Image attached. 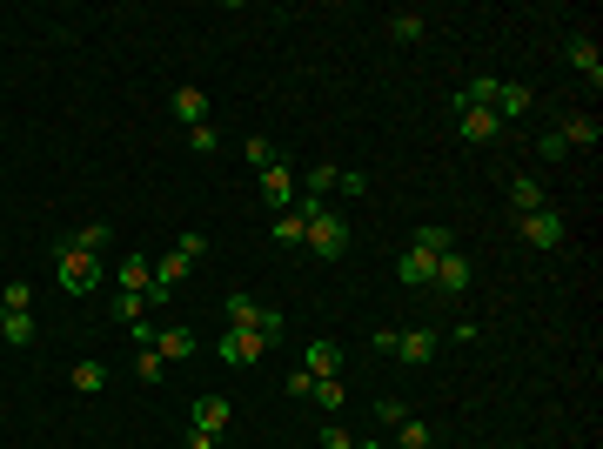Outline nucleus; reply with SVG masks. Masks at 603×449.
I'll list each match as a JSON object with an SVG mask.
<instances>
[{"label": "nucleus", "instance_id": "nucleus-10", "mask_svg": "<svg viewBox=\"0 0 603 449\" xmlns=\"http://www.w3.org/2000/svg\"><path fill=\"white\" fill-rule=\"evenodd\" d=\"M563 54H570V68H577L590 88H603V47L590 41V34H570V41H563Z\"/></svg>", "mask_w": 603, "mask_h": 449}, {"label": "nucleus", "instance_id": "nucleus-9", "mask_svg": "<svg viewBox=\"0 0 603 449\" xmlns=\"http://www.w3.org/2000/svg\"><path fill=\"white\" fill-rule=\"evenodd\" d=\"M295 188H302V175H295L289 161H275V168H262V202L275 208V215H282V208L295 202Z\"/></svg>", "mask_w": 603, "mask_h": 449}, {"label": "nucleus", "instance_id": "nucleus-28", "mask_svg": "<svg viewBox=\"0 0 603 449\" xmlns=\"http://www.w3.org/2000/svg\"><path fill=\"white\" fill-rule=\"evenodd\" d=\"M389 34H396V41H423V14H416V7H396V14H389Z\"/></svg>", "mask_w": 603, "mask_h": 449}, {"label": "nucleus", "instance_id": "nucleus-17", "mask_svg": "<svg viewBox=\"0 0 603 449\" xmlns=\"http://www.w3.org/2000/svg\"><path fill=\"white\" fill-rule=\"evenodd\" d=\"M175 121H181V128H201V121H215L208 94H201V88H175Z\"/></svg>", "mask_w": 603, "mask_h": 449}, {"label": "nucleus", "instance_id": "nucleus-41", "mask_svg": "<svg viewBox=\"0 0 603 449\" xmlns=\"http://www.w3.org/2000/svg\"><path fill=\"white\" fill-rule=\"evenodd\" d=\"M282 389H289V396H302V403H309V389H315V376H309V369H295V376L282 382Z\"/></svg>", "mask_w": 603, "mask_h": 449}, {"label": "nucleus", "instance_id": "nucleus-32", "mask_svg": "<svg viewBox=\"0 0 603 449\" xmlns=\"http://www.w3.org/2000/svg\"><path fill=\"white\" fill-rule=\"evenodd\" d=\"M416 248H429V255H449V248H456V228H416Z\"/></svg>", "mask_w": 603, "mask_h": 449}, {"label": "nucleus", "instance_id": "nucleus-3", "mask_svg": "<svg viewBox=\"0 0 603 449\" xmlns=\"http://www.w3.org/2000/svg\"><path fill=\"white\" fill-rule=\"evenodd\" d=\"M222 315H228V329H255V336H268V342L282 336V315L262 309V302H255V295H242V289L222 302Z\"/></svg>", "mask_w": 603, "mask_h": 449}, {"label": "nucleus", "instance_id": "nucleus-30", "mask_svg": "<svg viewBox=\"0 0 603 449\" xmlns=\"http://www.w3.org/2000/svg\"><path fill=\"white\" fill-rule=\"evenodd\" d=\"M275 248H302V215H295V208L275 215Z\"/></svg>", "mask_w": 603, "mask_h": 449}, {"label": "nucleus", "instance_id": "nucleus-22", "mask_svg": "<svg viewBox=\"0 0 603 449\" xmlns=\"http://www.w3.org/2000/svg\"><path fill=\"white\" fill-rule=\"evenodd\" d=\"M302 369H309V376H342V349H335V342H309V349H302Z\"/></svg>", "mask_w": 603, "mask_h": 449}, {"label": "nucleus", "instance_id": "nucleus-16", "mask_svg": "<svg viewBox=\"0 0 603 449\" xmlns=\"http://www.w3.org/2000/svg\"><path fill=\"white\" fill-rule=\"evenodd\" d=\"M510 208L516 215H536V208H550V188L530 181V175H510Z\"/></svg>", "mask_w": 603, "mask_h": 449}, {"label": "nucleus", "instance_id": "nucleus-31", "mask_svg": "<svg viewBox=\"0 0 603 449\" xmlns=\"http://www.w3.org/2000/svg\"><path fill=\"white\" fill-rule=\"evenodd\" d=\"M248 161H255V175H262V168H275V161H282V148H275L268 135H248Z\"/></svg>", "mask_w": 603, "mask_h": 449}, {"label": "nucleus", "instance_id": "nucleus-12", "mask_svg": "<svg viewBox=\"0 0 603 449\" xmlns=\"http://www.w3.org/2000/svg\"><path fill=\"white\" fill-rule=\"evenodd\" d=\"M396 275H402V289H429V275H436V255L429 248H402V262H396Z\"/></svg>", "mask_w": 603, "mask_h": 449}, {"label": "nucleus", "instance_id": "nucleus-36", "mask_svg": "<svg viewBox=\"0 0 603 449\" xmlns=\"http://www.w3.org/2000/svg\"><path fill=\"white\" fill-rule=\"evenodd\" d=\"M0 309H34V289H27V282H7V289H0Z\"/></svg>", "mask_w": 603, "mask_h": 449}, {"label": "nucleus", "instance_id": "nucleus-11", "mask_svg": "<svg viewBox=\"0 0 603 449\" xmlns=\"http://www.w3.org/2000/svg\"><path fill=\"white\" fill-rule=\"evenodd\" d=\"M436 356V329H396V362L402 369H429Z\"/></svg>", "mask_w": 603, "mask_h": 449}, {"label": "nucleus", "instance_id": "nucleus-27", "mask_svg": "<svg viewBox=\"0 0 603 449\" xmlns=\"http://www.w3.org/2000/svg\"><path fill=\"white\" fill-rule=\"evenodd\" d=\"M114 322H128V329H134V322H148V295L121 289V295H114Z\"/></svg>", "mask_w": 603, "mask_h": 449}, {"label": "nucleus", "instance_id": "nucleus-15", "mask_svg": "<svg viewBox=\"0 0 603 449\" xmlns=\"http://www.w3.org/2000/svg\"><path fill=\"white\" fill-rule=\"evenodd\" d=\"M114 289L155 295V269H148V255H121V269H114Z\"/></svg>", "mask_w": 603, "mask_h": 449}, {"label": "nucleus", "instance_id": "nucleus-39", "mask_svg": "<svg viewBox=\"0 0 603 449\" xmlns=\"http://www.w3.org/2000/svg\"><path fill=\"white\" fill-rule=\"evenodd\" d=\"M134 376H141V382H161V356H155V349H141V356H134Z\"/></svg>", "mask_w": 603, "mask_h": 449}, {"label": "nucleus", "instance_id": "nucleus-34", "mask_svg": "<svg viewBox=\"0 0 603 449\" xmlns=\"http://www.w3.org/2000/svg\"><path fill=\"white\" fill-rule=\"evenodd\" d=\"M215 141H222V135H215V121H201V128H188V148H195V155H215Z\"/></svg>", "mask_w": 603, "mask_h": 449}, {"label": "nucleus", "instance_id": "nucleus-14", "mask_svg": "<svg viewBox=\"0 0 603 449\" xmlns=\"http://www.w3.org/2000/svg\"><path fill=\"white\" fill-rule=\"evenodd\" d=\"M536 108V94L530 88H523V81H503V88H496V121H523V114H530Z\"/></svg>", "mask_w": 603, "mask_h": 449}, {"label": "nucleus", "instance_id": "nucleus-18", "mask_svg": "<svg viewBox=\"0 0 603 449\" xmlns=\"http://www.w3.org/2000/svg\"><path fill=\"white\" fill-rule=\"evenodd\" d=\"M195 349H201L195 329H155V356L161 362H181V356H195Z\"/></svg>", "mask_w": 603, "mask_h": 449}, {"label": "nucleus", "instance_id": "nucleus-24", "mask_svg": "<svg viewBox=\"0 0 603 449\" xmlns=\"http://www.w3.org/2000/svg\"><path fill=\"white\" fill-rule=\"evenodd\" d=\"M67 382H74V389H81V396H101V389H108V362H74V376H67Z\"/></svg>", "mask_w": 603, "mask_h": 449}, {"label": "nucleus", "instance_id": "nucleus-20", "mask_svg": "<svg viewBox=\"0 0 603 449\" xmlns=\"http://www.w3.org/2000/svg\"><path fill=\"white\" fill-rule=\"evenodd\" d=\"M496 88H503V74H476L469 88H456V108H496Z\"/></svg>", "mask_w": 603, "mask_h": 449}, {"label": "nucleus", "instance_id": "nucleus-19", "mask_svg": "<svg viewBox=\"0 0 603 449\" xmlns=\"http://www.w3.org/2000/svg\"><path fill=\"white\" fill-rule=\"evenodd\" d=\"M0 342L7 349H27L34 342V309H0Z\"/></svg>", "mask_w": 603, "mask_h": 449}, {"label": "nucleus", "instance_id": "nucleus-43", "mask_svg": "<svg viewBox=\"0 0 603 449\" xmlns=\"http://www.w3.org/2000/svg\"><path fill=\"white\" fill-rule=\"evenodd\" d=\"M356 449H389V443H382V436H369V443H356Z\"/></svg>", "mask_w": 603, "mask_h": 449}, {"label": "nucleus", "instance_id": "nucleus-26", "mask_svg": "<svg viewBox=\"0 0 603 449\" xmlns=\"http://www.w3.org/2000/svg\"><path fill=\"white\" fill-rule=\"evenodd\" d=\"M429 443H436V436H429L423 416H402L396 423V449H429Z\"/></svg>", "mask_w": 603, "mask_h": 449}, {"label": "nucleus", "instance_id": "nucleus-4", "mask_svg": "<svg viewBox=\"0 0 603 449\" xmlns=\"http://www.w3.org/2000/svg\"><path fill=\"white\" fill-rule=\"evenodd\" d=\"M268 349H275V342L255 336V329H222V336H215V356H222L228 369H255Z\"/></svg>", "mask_w": 603, "mask_h": 449}, {"label": "nucleus", "instance_id": "nucleus-42", "mask_svg": "<svg viewBox=\"0 0 603 449\" xmlns=\"http://www.w3.org/2000/svg\"><path fill=\"white\" fill-rule=\"evenodd\" d=\"M181 449H215V436H201V429H188V436H181Z\"/></svg>", "mask_w": 603, "mask_h": 449}, {"label": "nucleus", "instance_id": "nucleus-5", "mask_svg": "<svg viewBox=\"0 0 603 449\" xmlns=\"http://www.w3.org/2000/svg\"><path fill=\"white\" fill-rule=\"evenodd\" d=\"M516 235H523L530 248H543V255L570 242V228H563V215H557V208H536V215H516Z\"/></svg>", "mask_w": 603, "mask_h": 449}, {"label": "nucleus", "instance_id": "nucleus-7", "mask_svg": "<svg viewBox=\"0 0 603 449\" xmlns=\"http://www.w3.org/2000/svg\"><path fill=\"white\" fill-rule=\"evenodd\" d=\"M228 423H235V403H228V396H195V409H188V429H201V436H215V443H222Z\"/></svg>", "mask_w": 603, "mask_h": 449}, {"label": "nucleus", "instance_id": "nucleus-1", "mask_svg": "<svg viewBox=\"0 0 603 449\" xmlns=\"http://www.w3.org/2000/svg\"><path fill=\"white\" fill-rule=\"evenodd\" d=\"M302 248H315L322 262H342V255H349V222H342V215L322 202L309 222H302Z\"/></svg>", "mask_w": 603, "mask_h": 449}, {"label": "nucleus", "instance_id": "nucleus-25", "mask_svg": "<svg viewBox=\"0 0 603 449\" xmlns=\"http://www.w3.org/2000/svg\"><path fill=\"white\" fill-rule=\"evenodd\" d=\"M309 403H322L335 416V409L349 403V389H342V376H315V389H309Z\"/></svg>", "mask_w": 603, "mask_h": 449}, {"label": "nucleus", "instance_id": "nucleus-35", "mask_svg": "<svg viewBox=\"0 0 603 449\" xmlns=\"http://www.w3.org/2000/svg\"><path fill=\"white\" fill-rule=\"evenodd\" d=\"M335 188H342V195H369V175H362V168H335Z\"/></svg>", "mask_w": 603, "mask_h": 449}, {"label": "nucleus", "instance_id": "nucleus-13", "mask_svg": "<svg viewBox=\"0 0 603 449\" xmlns=\"http://www.w3.org/2000/svg\"><path fill=\"white\" fill-rule=\"evenodd\" d=\"M456 135L463 141H496L503 135V121H496L490 108H456Z\"/></svg>", "mask_w": 603, "mask_h": 449}, {"label": "nucleus", "instance_id": "nucleus-33", "mask_svg": "<svg viewBox=\"0 0 603 449\" xmlns=\"http://www.w3.org/2000/svg\"><path fill=\"white\" fill-rule=\"evenodd\" d=\"M402 416H409V403H402V396H376V423L382 429H396Z\"/></svg>", "mask_w": 603, "mask_h": 449}, {"label": "nucleus", "instance_id": "nucleus-21", "mask_svg": "<svg viewBox=\"0 0 603 449\" xmlns=\"http://www.w3.org/2000/svg\"><path fill=\"white\" fill-rule=\"evenodd\" d=\"M597 135H603V128L590 121V114H563V128H557L563 148H597Z\"/></svg>", "mask_w": 603, "mask_h": 449}, {"label": "nucleus", "instance_id": "nucleus-29", "mask_svg": "<svg viewBox=\"0 0 603 449\" xmlns=\"http://www.w3.org/2000/svg\"><path fill=\"white\" fill-rule=\"evenodd\" d=\"M302 195H315V202H329V195H335V168H329V161L302 175Z\"/></svg>", "mask_w": 603, "mask_h": 449}, {"label": "nucleus", "instance_id": "nucleus-40", "mask_svg": "<svg viewBox=\"0 0 603 449\" xmlns=\"http://www.w3.org/2000/svg\"><path fill=\"white\" fill-rule=\"evenodd\" d=\"M536 155H543V161H563V155H570V148H563V141H557V128H550V135L536 141Z\"/></svg>", "mask_w": 603, "mask_h": 449}, {"label": "nucleus", "instance_id": "nucleus-2", "mask_svg": "<svg viewBox=\"0 0 603 449\" xmlns=\"http://www.w3.org/2000/svg\"><path fill=\"white\" fill-rule=\"evenodd\" d=\"M54 282H61L67 295L101 289V255H74V248H61V242H54Z\"/></svg>", "mask_w": 603, "mask_h": 449}, {"label": "nucleus", "instance_id": "nucleus-8", "mask_svg": "<svg viewBox=\"0 0 603 449\" xmlns=\"http://www.w3.org/2000/svg\"><path fill=\"white\" fill-rule=\"evenodd\" d=\"M469 275H476V269H469V255H463V248H449V255H436V275H429V289H436V295H463V289H469Z\"/></svg>", "mask_w": 603, "mask_h": 449}, {"label": "nucleus", "instance_id": "nucleus-23", "mask_svg": "<svg viewBox=\"0 0 603 449\" xmlns=\"http://www.w3.org/2000/svg\"><path fill=\"white\" fill-rule=\"evenodd\" d=\"M61 248H74V255H101V248H108V222H81L74 235H61Z\"/></svg>", "mask_w": 603, "mask_h": 449}, {"label": "nucleus", "instance_id": "nucleus-37", "mask_svg": "<svg viewBox=\"0 0 603 449\" xmlns=\"http://www.w3.org/2000/svg\"><path fill=\"white\" fill-rule=\"evenodd\" d=\"M175 255H188V262H201V255H208V235H195V228H188V235H175Z\"/></svg>", "mask_w": 603, "mask_h": 449}, {"label": "nucleus", "instance_id": "nucleus-6", "mask_svg": "<svg viewBox=\"0 0 603 449\" xmlns=\"http://www.w3.org/2000/svg\"><path fill=\"white\" fill-rule=\"evenodd\" d=\"M148 269H155V295H148V302H168V295L188 282V269H195V262H188V255H175V248H161V255H148Z\"/></svg>", "mask_w": 603, "mask_h": 449}, {"label": "nucleus", "instance_id": "nucleus-38", "mask_svg": "<svg viewBox=\"0 0 603 449\" xmlns=\"http://www.w3.org/2000/svg\"><path fill=\"white\" fill-rule=\"evenodd\" d=\"M322 449H356V436H349V429L329 416V423H322Z\"/></svg>", "mask_w": 603, "mask_h": 449}]
</instances>
